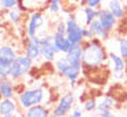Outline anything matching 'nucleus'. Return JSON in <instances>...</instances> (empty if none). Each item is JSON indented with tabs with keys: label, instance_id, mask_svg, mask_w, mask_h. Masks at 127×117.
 Listing matches in <instances>:
<instances>
[{
	"label": "nucleus",
	"instance_id": "obj_1",
	"mask_svg": "<svg viewBox=\"0 0 127 117\" xmlns=\"http://www.w3.org/2000/svg\"><path fill=\"white\" fill-rule=\"evenodd\" d=\"M104 41L94 37L91 40H84L82 44L83 47V73L89 70L99 69V68L108 66V52L102 44Z\"/></svg>",
	"mask_w": 127,
	"mask_h": 117
},
{
	"label": "nucleus",
	"instance_id": "obj_2",
	"mask_svg": "<svg viewBox=\"0 0 127 117\" xmlns=\"http://www.w3.org/2000/svg\"><path fill=\"white\" fill-rule=\"evenodd\" d=\"M47 90L43 87H31V88H25L24 91L17 92V102H18L19 109L26 110V109L35 106V105L46 103V102H51V99L47 98Z\"/></svg>",
	"mask_w": 127,
	"mask_h": 117
},
{
	"label": "nucleus",
	"instance_id": "obj_3",
	"mask_svg": "<svg viewBox=\"0 0 127 117\" xmlns=\"http://www.w3.org/2000/svg\"><path fill=\"white\" fill-rule=\"evenodd\" d=\"M53 63H54L55 70L60 73L64 79H66L68 81H69L70 87H75V86H76V84H77V80L80 79L83 70H79V69H76V68H73L72 65L68 62L65 54H58L57 58H55V61H54Z\"/></svg>",
	"mask_w": 127,
	"mask_h": 117
},
{
	"label": "nucleus",
	"instance_id": "obj_4",
	"mask_svg": "<svg viewBox=\"0 0 127 117\" xmlns=\"http://www.w3.org/2000/svg\"><path fill=\"white\" fill-rule=\"evenodd\" d=\"M66 22V37L72 46H82L84 43V26L79 23L75 14H69L65 19Z\"/></svg>",
	"mask_w": 127,
	"mask_h": 117
},
{
	"label": "nucleus",
	"instance_id": "obj_5",
	"mask_svg": "<svg viewBox=\"0 0 127 117\" xmlns=\"http://www.w3.org/2000/svg\"><path fill=\"white\" fill-rule=\"evenodd\" d=\"M46 23V18L44 14L41 10H36V11H32L29 13L28 19L25 21V28L24 32L28 37H33V36H39L41 28L44 26Z\"/></svg>",
	"mask_w": 127,
	"mask_h": 117
},
{
	"label": "nucleus",
	"instance_id": "obj_6",
	"mask_svg": "<svg viewBox=\"0 0 127 117\" xmlns=\"http://www.w3.org/2000/svg\"><path fill=\"white\" fill-rule=\"evenodd\" d=\"M75 94L72 91L65 92L57 101V103L54 105V108L51 109V117H66L70 113L73 108H75Z\"/></svg>",
	"mask_w": 127,
	"mask_h": 117
},
{
	"label": "nucleus",
	"instance_id": "obj_7",
	"mask_svg": "<svg viewBox=\"0 0 127 117\" xmlns=\"http://www.w3.org/2000/svg\"><path fill=\"white\" fill-rule=\"evenodd\" d=\"M108 59H109V68H111V74L115 80H123L124 79V70L127 66V61L122 57L120 54H116L113 51L108 52Z\"/></svg>",
	"mask_w": 127,
	"mask_h": 117
},
{
	"label": "nucleus",
	"instance_id": "obj_8",
	"mask_svg": "<svg viewBox=\"0 0 127 117\" xmlns=\"http://www.w3.org/2000/svg\"><path fill=\"white\" fill-rule=\"evenodd\" d=\"M40 52L41 59L46 61V62L51 63L55 61L58 52L55 50L54 43H53V35H44L40 37Z\"/></svg>",
	"mask_w": 127,
	"mask_h": 117
},
{
	"label": "nucleus",
	"instance_id": "obj_9",
	"mask_svg": "<svg viewBox=\"0 0 127 117\" xmlns=\"http://www.w3.org/2000/svg\"><path fill=\"white\" fill-rule=\"evenodd\" d=\"M22 52L25 55H28L31 59L37 61L41 58L40 52V37L39 36H33V37H28L26 36L25 41H24V48Z\"/></svg>",
	"mask_w": 127,
	"mask_h": 117
},
{
	"label": "nucleus",
	"instance_id": "obj_10",
	"mask_svg": "<svg viewBox=\"0 0 127 117\" xmlns=\"http://www.w3.org/2000/svg\"><path fill=\"white\" fill-rule=\"evenodd\" d=\"M97 18L99 19V22L102 23V26H104L108 32H113L115 29L118 28V21L119 19L116 18L106 7L98 8V17H97Z\"/></svg>",
	"mask_w": 127,
	"mask_h": 117
},
{
	"label": "nucleus",
	"instance_id": "obj_11",
	"mask_svg": "<svg viewBox=\"0 0 127 117\" xmlns=\"http://www.w3.org/2000/svg\"><path fill=\"white\" fill-rule=\"evenodd\" d=\"M75 15H76V19L82 26H89L98 17V8H91V7L84 6L83 8L77 10V13Z\"/></svg>",
	"mask_w": 127,
	"mask_h": 117
},
{
	"label": "nucleus",
	"instance_id": "obj_12",
	"mask_svg": "<svg viewBox=\"0 0 127 117\" xmlns=\"http://www.w3.org/2000/svg\"><path fill=\"white\" fill-rule=\"evenodd\" d=\"M65 57H66L68 62L73 68L83 70V47L82 46H72V48L65 54Z\"/></svg>",
	"mask_w": 127,
	"mask_h": 117
},
{
	"label": "nucleus",
	"instance_id": "obj_13",
	"mask_svg": "<svg viewBox=\"0 0 127 117\" xmlns=\"http://www.w3.org/2000/svg\"><path fill=\"white\" fill-rule=\"evenodd\" d=\"M53 43H54L55 50H57L58 54H66L68 51L72 48L70 41L68 40L66 35H64V33L53 32Z\"/></svg>",
	"mask_w": 127,
	"mask_h": 117
},
{
	"label": "nucleus",
	"instance_id": "obj_14",
	"mask_svg": "<svg viewBox=\"0 0 127 117\" xmlns=\"http://www.w3.org/2000/svg\"><path fill=\"white\" fill-rule=\"evenodd\" d=\"M24 117H51V110L44 103L35 105V106L24 110Z\"/></svg>",
	"mask_w": 127,
	"mask_h": 117
},
{
	"label": "nucleus",
	"instance_id": "obj_15",
	"mask_svg": "<svg viewBox=\"0 0 127 117\" xmlns=\"http://www.w3.org/2000/svg\"><path fill=\"white\" fill-rule=\"evenodd\" d=\"M89 28L91 29V32L94 33V37L99 39V40H102V41L109 40L111 32H108L106 29L104 28V26H102V23L99 22V19H98V18H95L94 21H93V22L89 25Z\"/></svg>",
	"mask_w": 127,
	"mask_h": 117
},
{
	"label": "nucleus",
	"instance_id": "obj_16",
	"mask_svg": "<svg viewBox=\"0 0 127 117\" xmlns=\"http://www.w3.org/2000/svg\"><path fill=\"white\" fill-rule=\"evenodd\" d=\"M106 8H108L119 21L123 19L124 17H126V13H127L126 7L123 6V3H122L120 0H108V1H106Z\"/></svg>",
	"mask_w": 127,
	"mask_h": 117
},
{
	"label": "nucleus",
	"instance_id": "obj_17",
	"mask_svg": "<svg viewBox=\"0 0 127 117\" xmlns=\"http://www.w3.org/2000/svg\"><path fill=\"white\" fill-rule=\"evenodd\" d=\"M18 108V102L14 101V98H1V101H0V116L15 113Z\"/></svg>",
	"mask_w": 127,
	"mask_h": 117
},
{
	"label": "nucleus",
	"instance_id": "obj_18",
	"mask_svg": "<svg viewBox=\"0 0 127 117\" xmlns=\"http://www.w3.org/2000/svg\"><path fill=\"white\" fill-rule=\"evenodd\" d=\"M0 95H1V98H14L15 96V87H14V81L11 79H1Z\"/></svg>",
	"mask_w": 127,
	"mask_h": 117
},
{
	"label": "nucleus",
	"instance_id": "obj_19",
	"mask_svg": "<svg viewBox=\"0 0 127 117\" xmlns=\"http://www.w3.org/2000/svg\"><path fill=\"white\" fill-rule=\"evenodd\" d=\"M26 74H28V72H26V70L18 63V61L15 59V61L13 62V65H11V68H10L8 79H11L13 81H18V80L24 79Z\"/></svg>",
	"mask_w": 127,
	"mask_h": 117
},
{
	"label": "nucleus",
	"instance_id": "obj_20",
	"mask_svg": "<svg viewBox=\"0 0 127 117\" xmlns=\"http://www.w3.org/2000/svg\"><path fill=\"white\" fill-rule=\"evenodd\" d=\"M18 50H17L14 46L11 44H1V47H0V57L1 58H6V59L11 61V62H14V61L18 58Z\"/></svg>",
	"mask_w": 127,
	"mask_h": 117
},
{
	"label": "nucleus",
	"instance_id": "obj_21",
	"mask_svg": "<svg viewBox=\"0 0 127 117\" xmlns=\"http://www.w3.org/2000/svg\"><path fill=\"white\" fill-rule=\"evenodd\" d=\"M22 13H24V11L19 8V7H15V8H11V10L7 11V13H6V18H7V21L11 22L14 26H19V25H21V22H22V19H24Z\"/></svg>",
	"mask_w": 127,
	"mask_h": 117
},
{
	"label": "nucleus",
	"instance_id": "obj_22",
	"mask_svg": "<svg viewBox=\"0 0 127 117\" xmlns=\"http://www.w3.org/2000/svg\"><path fill=\"white\" fill-rule=\"evenodd\" d=\"M119 102L112 96V95L106 94V95H101L98 98V106L101 108H106V109H113L118 106Z\"/></svg>",
	"mask_w": 127,
	"mask_h": 117
},
{
	"label": "nucleus",
	"instance_id": "obj_23",
	"mask_svg": "<svg viewBox=\"0 0 127 117\" xmlns=\"http://www.w3.org/2000/svg\"><path fill=\"white\" fill-rule=\"evenodd\" d=\"M82 108L84 112H89V113H93V112H97V108H98V99L95 98H89V99H84L83 101Z\"/></svg>",
	"mask_w": 127,
	"mask_h": 117
},
{
	"label": "nucleus",
	"instance_id": "obj_24",
	"mask_svg": "<svg viewBox=\"0 0 127 117\" xmlns=\"http://www.w3.org/2000/svg\"><path fill=\"white\" fill-rule=\"evenodd\" d=\"M118 50L119 54L127 61V36H123L118 40Z\"/></svg>",
	"mask_w": 127,
	"mask_h": 117
},
{
	"label": "nucleus",
	"instance_id": "obj_25",
	"mask_svg": "<svg viewBox=\"0 0 127 117\" xmlns=\"http://www.w3.org/2000/svg\"><path fill=\"white\" fill-rule=\"evenodd\" d=\"M61 1H62V0H50L48 7H47L46 10H47L50 14H57V13H60V10H61Z\"/></svg>",
	"mask_w": 127,
	"mask_h": 117
},
{
	"label": "nucleus",
	"instance_id": "obj_26",
	"mask_svg": "<svg viewBox=\"0 0 127 117\" xmlns=\"http://www.w3.org/2000/svg\"><path fill=\"white\" fill-rule=\"evenodd\" d=\"M0 7H1V11H8L11 8H15L18 7V0H0Z\"/></svg>",
	"mask_w": 127,
	"mask_h": 117
},
{
	"label": "nucleus",
	"instance_id": "obj_27",
	"mask_svg": "<svg viewBox=\"0 0 127 117\" xmlns=\"http://www.w3.org/2000/svg\"><path fill=\"white\" fill-rule=\"evenodd\" d=\"M97 116L98 117H116V114L113 113V110L112 109H106V108H101V106H98L97 108Z\"/></svg>",
	"mask_w": 127,
	"mask_h": 117
},
{
	"label": "nucleus",
	"instance_id": "obj_28",
	"mask_svg": "<svg viewBox=\"0 0 127 117\" xmlns=\"http://www.w3.org/2000/svg\"><path fill=\"white\" fill-rule=\"evenodd\" d=\"M102 1L104 0H82V4L87 7H91V8H101Z\"/></svg>",
	"mask_w": 127,
	"mask_h": 117
},
{
	"label": "nucleus",
	"instance_id": "obj_29",
	"mask_svg": "<svg viewBox=\"0 0 127 117\" xmlns=\"http://www.w3.org/2000/svg\"><path fill=\"white\" fill-rule=\"evenodd\" d=\"M83 114H84L83 108H80V106H75L66 117H83Z\"/></svg>",
	"mask_w": 127,
	"mask_h": 117
},
{
	"label": "nucleus",
	"instance_id": "obj_30",
	"mask_svg": "<svg viewBox=\"0 0 127 117\" xmlns=\"http://www.w3.org/2000/svg\"><path fill=\"white\" fill-rule=\"evenodd\" d=\"M84 40H91V39H94V33L91 32V29L89 28V26H84Z\"/></svg>",
	"mask_w": 127,
	"mask_h": 117
},
{
	"label": "nucleus",
	"instance_id": "obj_31",
	"mask_svg": "<svg viewBox=\"0 0 127 117\" xmlns=\"http://www.w3.org/2000/svg\"><path fill=\"white\" fill-rule=\"evenodd\" d=\"M0 117H17L15 113H10V114H4V116H0Z\"/></svg>",
	"mask_w": 127,
	"mask_h": 117
}]
</instances>
